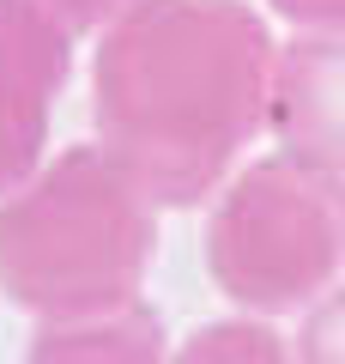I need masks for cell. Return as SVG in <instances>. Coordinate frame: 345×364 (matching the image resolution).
Wrapping results in <instances>:
<instances>
[{
    "mask_svg": "<svg viewBox=\"0 0 345 364\" xmlns=\"http://www.w3.org/2000/svg\"><path fill=\"white\" fill-rule=\"evenodd\" d=\"M267 18L243 0H133L91 61L97 146L152 207H194L273 109Z\"/></svg>",
    "mask_w": 345,
    "mask_h": 364,
    "instance_id": "cell-1",
    "label": "cell"
},
{
    "mask_svg": "<svg viewBox=\"0 0 345 364\" xmlns=\"http://www.w3.org/2000/svg\"><path fill=\"white\" fill-rule=\"evenodd\" d=\"M103 146H67L0 200V291L43 322L140 304L158 219Z\"/></svg>",
    "mask_w": 345,
    "mask_h": 364,
    "instance_id": "cell-2",
    "label": "cell"
},
{
    "mask_svg": "<svg viewBox=\"0 0 345 364\" xmlns=\"http://www.w3.org/2000/svg\"><path fill=\"white\" fill-rule=\"evenodd\" d=\"M206 267L255 316L315 304L345 273V176L291 152L248 164L206 219Z\"/></svg>",
    "mask_w": 345,
    "mask_h": 364,
    "instance_id": "cell-3",
    "label": "cell"
},
{
    "mask_svg": "<svg viewBox=\"0 0 345 364\" xmlns=\"http://www.w3.org/2000/svg\"><path fill=\"white\" fill-rule=\"evenodd\" d=\"M73 73V37L31 0H0V200L43 164L49 109Z\"/></svg>",
    "mask_w": 345,
    "mask_h": 364,
    "instance_id": "cell-4",
    "label": "cell"
},
{
    "mask_svg": "<svg viewBox=\"0 0 345 364\" xmlns=\"http://www.w3.org/2000/svg\"><path fill=\"white\" fill-rule=\"evenodd\" d=\"M267 122L291 158L345 176V31H315L279 49Z\"/></svg>",
    "mask_w": 345,
    "mask_h": 364,
    "instance_id": "cell-5",
    "label": "cell"
},
{
    "mask_svg": "<svg viewBox=\"0 0 345 364\" xmlns=\"http://www.w3.org/2000/svg\"><path fill=\"white\" fill-rule=\"evenodd\" d=\"M25 364H170V352L164 322L146 304H128V310L85 316V322H43Z\"/></svg>",
    "mask_w": 345,
    "mask_h": 364,
    "instance_id": "cell-6",
    "label": "cell"
},
{
    "mask_svg": "<svg viewBox=\"0 0 345 364\" xmlns=\"http://www.w3.org/2000/svg\"><path fill=\"white\" fill-rule=\"evenodd\" d=\"M170 364H291V352L267 322H206Z\"/></svg>",
    "mask_w": 345,
    "mask_h": 364,
    "instance_id": "cell-7",
    "label": "cell"
},
{
    "mask_svg": "<svg viewBox=\"0 0 345 364\" xmlns=\"http://www.w3.org/2000/svg\"><path fill=\"white\" fill-rule=\"evenodd\" d=\"M297 364H345V286L309 310L297 334Z\"/></svg>",
    "mask_w": 345,
    "mask_h": 364,
    "instance_id": "cell-8",
    "label": "cell"
},
{
    "mask_svg": "<svg viewBox=\"0 0 345 364\" xmlns=\"http://www.w3.org/2000/svg\"><path fill=\"white\" fill-rule=\"evenodd\" d=\"M31 6H37V13H49L67 37H79V31H103L115 13H128L133 0H31Z\"/></svg>",
    "mask_w": 345,
    "mask_h": 364,
    "instance_id": "cell-9",
    "label": "cell"
},
{
    "mask_svg": "<svg viewBox=\"0 0 345 364\" xmlns=\"http://www.w3.org/2000/svg\"><path fill=\"white\" fill-rule=\"evenodd\" d=\"M267 6L303 31H345V0H267Z\"/></svg>",
    "mask_w": 345,
    "mask_h": 364,
    "instance_id": "cell-10",
    "label": "cell"
}]
</instances>
